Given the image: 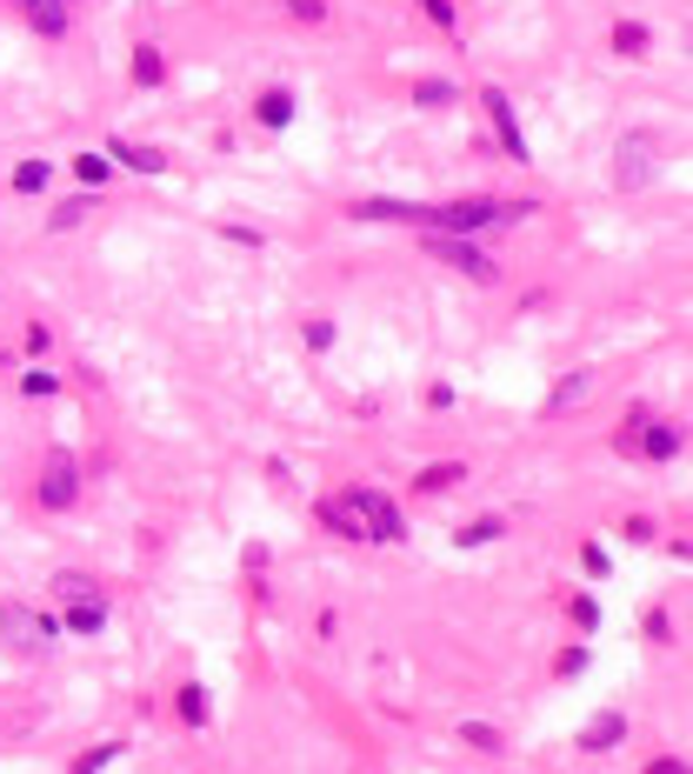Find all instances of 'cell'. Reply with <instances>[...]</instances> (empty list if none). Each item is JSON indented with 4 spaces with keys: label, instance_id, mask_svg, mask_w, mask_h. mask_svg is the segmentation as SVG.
<instances>
[{
    "label": "cell",
    "instance_id": "obj_1",
    "mask_svg": "<svg viewBox=\"0 0 693 774\" xmlns=\"http://www.w3.org/2000/svg\"><path fill=\"white\" fill-rule=\"evenodd\" d=\"M654 180H661V134L627 127V134L614 140V187H621V194H647Z\"/></svg>",
    "mask_w": 693,
    "mask_h": 774
},
{
    "label": "cell",
    "instance_id": "obj_2",
    "mask_svg": "<svg viewBox=\"0 0 693 774\" xmlns=\"http://www.w3.org/2000/svg\"><path fill=\"white\" fill-rule=\"evenodd\" d=\"M427 254H434V261H447V267H454V274H467V281H487V287L501 281V261H494L487 247H474L467 234H427Z\"/></svg>",
    "mask_w": 693,
    "mask_h": 774
},
{
    "label": "cell",
    "instance_id": "obj_3",
    "mask_svg": "<svg viewBox=\"0 0 693 774\" xmlns=\"http://www.w3.org/2000/svg\"><path fill=\"white\" fill-rule=\"evenodd\" d=\"M681 441H687V434H681L674 421H654V414H627V434H621V448L641 454V461H674Z\"/></svg>",
    "mask_w": 693,
    "mask_h": 774
},
{
    "label": "cell",
    "instance_id": "obj_4",
    "mask_svg": "<svg viewBox=\"0 0 693 774\" xmlns=\"http://www.w3.org/2000/svg\"><path fill=\"white\" fill-rule=\"evenodd\" d=\"M481 227H501V200L487 194H474V200H447V207H434V221H427V234H481Z\"/></svg>",
    "mask_w": 693,
    "mask_h": 774
},
{
    "label": "cell",
    "instance_id": "obj_5",
    "mask_svg": "<svg viewBox=\"0 0 693 774\" xmlns=\"http://www.w3.org/2000/svg\"><path fill=\"white\" fill-rule=\"evenodd\" d=\"M0 635H7L13 648H27V655H40V648H53V641H60V621H47V615H33L27 601H7V608H0Z\"/></svg>",
    "mask_w": 693,
    "mask_h": 774
},
{
    "label": "cell",
    "instance_id": "obj_6",
    "mask_svg": "<svg viewBox=\"0 0 693 774\" xmlns=\"http://www.w3.org/2000/svg\"><path fill=\"white\" fill-rule=\"evenodd\" d=\"M347 501L360 508V521H367V541H407V521H400V508L387 501V494H374V488H347Z\"/></svg>",
    "mask_w": 693,
    "mask_h": 774
},
{
    "label": "cell",
    "instance_id": "obj_7",
    "mask_svg": "<svg viewBox=\"0 0 693 774\" xmlns=\"http://www.w3.org/2000/svg\"><path fill=\"white\" fill-rule=\"evenodd\" d=\"M80 501V468L67 461V454H47V468H40V508H73Z\"/></svg>",
    "mask_w": 693,
    "mask_h": 774
},
{
    "label": "cell",
    "instance_id": "obj_8",
    "mask_svg": "<svg viewBox=\"0 0 693 774\" xmlns=\"http://www.w3.org/2000/svg\"><path fill=\"white\" fill-rule=\"evenodd\" d=\"M594 394H601V374H594V368H574V374H567V381H561V388H554V394L541 401V414H547V421H561V414L587 408Z\"/></svg>",
    "mask_w": 693,
    "mask_h": 774
},
{
    "label": "cell",
    "instance_id": "obj_9",
    "mask_svg": "<svg viewBox=\"0 0 693 774\" xmlns=\"http://www.w3.org/2000/svg\"><path fill=\"white\" fill-rule=\"evenodd\" d=\"M481 107H487V120H494V134H501V147H507V160H527V134H521V120H514V100H507L501 87H487Z\"/></svg>",
    "mask_w": 693,
    "mask_h": 774
},
{
    "label": "cell",
    "instance_id": "obj_10",
    "mask_svg": "<svg viewBox=\"0 0 693 774\" xmlns=\"http://www.w3.org/2000/svg\"><path fill=\"white\" fill-rule=\"evenodd\" d=\"M354 221H400V227H427L434 221V207L427 200H354Z\"/></svg>",
    "mask_w": 693,
    "mask_h": 774
},
{
    "label": "cell",
    "instance_id": "obj_11",
    "mask_svg": "<svg viewBox=\"0 0 693 774\" xmlns=\"http://www.w3.org/2000/svg\"><path fill=\"white\" fill-rule=\"evenodd\" d=\"M314 515H320V528H327V535H340V541H367V521H360V508H354L347 494H334V501L320 494V508H314Z\"/></svg>",
    "mask_w": 693,
    "mask_h": 774
},
{
    "label": "cell",
    "instance_id": "obj_12",
    "mask_svg": "<svg viewBox=\"0 0 693 774\" xmlns=\"http://www.w3.org/2000/svg\"><path fill=\"white\" fill-rule=\"evenodd\" d=\"M107 628V601L100 595H87V601H60V635H100Z\"/></svg>",
    "mask_w": 693,
    "mask_h": 774
},
{
    "label": "cell",
    "instance_id": "obj_13",
    "mask_svg": "<svg viewBox=\"0 0 693 774\" xmlns=\"http://www.w3.org/2000/svg\"><path fill=\"white\" fill-rule=\"evenodd\" d=\"M621 742H627V715H621V708H601V715L581 728V748H587V755H607V748H621Z\"/></svg>",
    "mask_w": 693,
    "mask_h": 774
},
{
    "label": "cell",
    "instance_id": "obj_14",
    "mask_svg": "<svg viewBox=\"0 0 693 774\" xmlns=\"http://www.w3.org/2000/svg\"><path fill=\"white\" fill-rule=\"evenodd\" d=\"M100 154H107L113 167H133V174H167V154H160V147H133V140H120V134H113Z\"/></svg>",
    "mask_w": 693,
    "mask_h": 774
},
{
    "label": "cell",
    "instance_id": "obj_15",
    "mask_svg": "<svg viewBox=\"0 0 693 774\" xmlns=\"http://www.w3.org/2000/svg\"><path fill=\"white\" fill-rule=\"evenodd\" d=\"M461 481H467V461H434V468L414 474V494H420V501H440V494H454Z\"/></svg>",
    "mask_w": 693,
    "mask_h": 774
},
{
    "label": "cell",
    "instance_id": "obj_16",
    "mask_svg": "<svg viewBox=\"0 0 693 774\" xmlns=\"http://www.w3.org/2000/svg\"><path fill=\"white\" fill-rule=\"evenodd\" d=\"M20 13H27V27H33V33H40V40H67V27H73V20H67V7H60V0H27V7H20Z\"/></svg>",
    "mask_w": 693,
    "mask_h": 774
},
{
    "label": "cell",
    "instance_id": "obj_17",
    "mask_svg": "<svg viewBox=\"0 0 693 774\" xmlns=\"http://www.w3.org/2000/svg\"><path fill=\"white\" fill-rule=\"evenodd\" d=\"M614 53L621 60H647L654 53V27L647 20H614Z\"/></svg>",
    "mask_w": 693,
    "mask_h": 774
},
{
    "label": "cell",
    "instance_id": "obj_18",
    "mask_svg": "<svg viewBox=\"0 0 693 774\" xmlns=\"http://www.w3.org/2000/svg\"><path fill=\"white\" fill-rule=\"evenodd\" d=\"M174 715H180L187 728H207V715H214L207 688H200V682H180V695H174Z\"/></svg>",
    "mask_w": 693,
    "mask_h": 774
},
{
    "label": "cell",
    "instance_id": "obj_19",
    "mask_svg": "<svg viewBox=\"0 0 693 774\" xmlns=\"http://www.w3.org/2000/svg\"><path fill=\"white\" fill-rule=\"evenodd\" d=\"M160 80H167V53L154 40H140L133 47V87H160Z\"/></svg>",
    "mask_w": 693,
    "mask_h": 774
},
{
    "label": "cell",
    "instance_id": "obj_20",
    "mask_svg": "<svg viewBox=\"0 0 693 774\" xmlns=\"http://www.w3.org/2000/svg\"><path fill=\"white\" fill-rule=\"evenodd\" d=\"M254 120H260V127H287V120H294V94H287V87H267V94L254 100Z\"/></svg>",
    "mask_w": 693,
    "mask_h": 774
},
{
    "label": "cell",
    "instance_id": "obj_21",
    "mask_svg": "<svg viewBox=\"0 0 693 774\" xmlns=\"http://www.w3.org/2000/svg\"><path fill=\"white\" fill-rule=\"evenodd\" d=\"M67 167H73V180H80V187H107V180H113V160H107V154H93V147H87V154H73Z\"/></svg>",
    "mask_w": 693,
    "mask_h": 774
},
{
    "label": "cell",
    "instance_id": "obj_22",
    "mask_svg": "<svg viewBox=\"0 0 693 774\" xmlns=\"http://www.w3.org/2000/svg\"><path fill=\"white\" fill-rule=\"evenodd\" d=\"M87 214H93V187H87V194H73V200H60V207L47 214V227H53V234H67V227H80Z\"/></svg>",
    "mask_w": 693,
    "mask_h": 774
},
{
    "label": "cell",
    "instance_id": "obj_23",
    "mask_svg": "<svg viewBox=\"0 0 693 774\" xmlns=\"http://www.w3.org/2000/svg\"><path fill=\"white\" fill-rule=\"evenodd\" d=\"M461 742L481 748V755H501V748H507V735H501L494 722H461Z\"/></svg>",
    "mask_w": 693,
    "mask_h": 774
},
{
    "label": "cell",
    "instance_id": "obj_24",
    "mask_svg": "<svg viewBox=\"0 0 693 774\" xmlns=\"http://www.w3.org/2000/svg\"><path fill=\"white\" fill-rule=\"evenodd\" d=\"M47 180H53V160H20L13 167V194H40Z\"/></svg>",
    "mask_w": 693,
    "mask_h": 774
},
{
    "label": "cell",
    "instance_id": "obj_25",
    "mask_svg": "<svg viewBox=\"0 0 693 774\" xmlns=\"http://www.w3.org/2000/svg\"><path fill=\"white\" fill-rule=\"evenodd\" d=\"M20 394H27V401H53V394H60V374H53V368H27V374H20Z\"/></svg>",
    "mask_w": 693,
    "mask_h": 774
},
{
    "label": "cell",
    "instance_id": "obj_26",
    "mask_svg": "<svg viewBox=\"0 0 693 774\" xmlns=\"http://www.w3.org/2000/svg\"><path fill=\"white\" fill-rule=\"evenodd\" d=\"M113 762H120V742H93V748H87L67 774H100V768H113Z\"/></svg>",
    "mask_w": 693,
    "mask_h": 774
},
{
    "label": "cell",
    "instance_id": "obj_27",
    "mask_svg": "<svg viewBox=\"0 0 693 774\" xmlns=\"http://www.w3.org/2000/svg\"><path fill=\"white\" fill-rule=\"evenodd\" d=\"M454 100H461L454 80H420V87H414V107H454Z\"/></svg>",
    "mask_w": 693,
    "mask_h": 774
},
{
    "label": "cell",
    "instance_id": "obj_28",
    "mask_svg": "<svg viewBox=\"0 0 693 774\" xmlns=\"http://www.w3.org/2000/svg\"><path fill=\"white\" fill-rule=\"evenodd\" d=\"M501 535H507V528H501L494 515H481V521H467V528H461L454 541H461V548H481V541H501Z\"/></svg>",
    "mask_w": 693,
    "mask_h": 774
},
{
    "label": "cell",
    "instance_id": "obj_29",
    "mask_svg": "<svg viewBox=\"0 0 693 774\" xmlns=\"http://www.w3.org/2000/svg\"><path fill=\"white\" fill-rule=\"evenodd\" d=\"M53 595L60 601H87V595H100V581L93 575H53Z\"/></svg>",
    "mask_w": 693,
    "mask_h": 774
},
{
    "label": "cell",
    "instance_id": "obj_30",
    "mask_svg": "<svg viewBox=\"0 0 693 774\" xmlns=\"http://www.w3.org/2000/svg\"><path fill=\"white\" fill-rule=\"evenodd\" d=\"M587 662H594V648H587V641H574V648H561L554 675H561V682H574V675H587Z\"/></svg>",
    "mask_w": 693,
    "mask_h": 774
},
{
    "label": "cell",
    "instance_id": "obj_31",
    "mask_svg": "<svg viewBox=\"0 0 693 774\" xmlns=\"http://www.w3.org/2000/svg\"><path fill=\"white\" fill-rule=\"evenodd\" d=\"M300 334H307V347H314V354H327V347H334V321H327V314H314Z\"/></svg>",
    "mask_w": 693,
    "mask_h": 774
},
{
    "label": "cell",
    "instance_id": "obj_32",
    "mask_svg": "<svg viewBox=\"0 0 693 774\" xmlns=\"http://www.w3.org/2000/svg\"><path fill=\"white\" fill-rule=\"evenodd\" d=\"M574 628H587V635L601 628V601H594V595H581V601H574Z\"/></svg>",
    "mask_w": 693,
    "mask_h": 774
},
{
    "label": "cell",
    "instance_id": "obj_33",
    "mask_svg": "<svg viewBox=\"0 0 693 774\" xmlns=\"http://www.w3.org/2000/svg\"><path fill=\"white\" fill-rule=\"evenodd\" d=\"M641 628H647V641H661V648H667V641H674V621H667V615H661V608H654V615H641Z\"/></svg>",
    "mask_w": 693,
    "mask_h": 774
},
{
    "label": "cell",
    "instance_id": "obj_34",
    "mask_svg": "<svg viewBox=\"0 0 693 774\" xmlns=\"http://www.w3.org/2000/svg\"><path fill=\"white\" fill-rule=\"evenodd\" d=\"M287 13L307 20V27H320V20H327V0H287Z\"/></svg>",
    "mask_w": 693,
    "mask_h": 774
},
{
    "label": "cell",
    "instance_id": "obj_35",
    "mask_svg": "<svg viewBox=\"0 0 693 774\" xmlns=\"http://www.w3.org/2000/svg\"><path fill=\"white\" fill-rule=\"evenodd\" d=\"M420 7H427L434 27H454V0H420Z\"/></svg>",
    "mask_w": 693,
    "mask_h": 774
},
{
    "label": "cell",
    "instance_id": "obj_36",
    "mask_svg": "<svg viewBox=\"0 0 693 774\" xmlns=\"http://www.w3.org/2000/svg\"><path fill=\"white\" fill-rule=\"evenodd\" d=\"M654 535H661V528H654V521H641V515H634V521H627V541H641V548H647V541H654Z\"/></svg>",
    "mask_w": 693,
    "mask_h": 774
},
{
    "label": "cell",
    "instance_id": "obj_37",
    "mask_svg": "<svg viewBox=\"0 0 693 774\" xmlns=\"http://www.w3.org/2000/svg\"><path fill=\"white\" fill-rule=\"evenodd\" d=\"M647 774H687V762H681V755H661V762H647Z\"/></svg>",
    "mask_w": 693,
    "mask_h": 774
},
{
    "label": "cell",
    "instance_id": "obj_38",
    "mask_svg": "<svg viewBox=\"0 0 693 774\" xmlns=\"http://www.w3.org/2000/svg\"><path fill=\"white\" fill-rule=\"evenodd\" d=\"M0 374H7V354H0Z\"/></svg>",
    "mask_w": 693,
    "mask_h": 774
},
{
    "label": "cell",
    "instance_id": "obj_39",
    "mask_svg": "<svg viewBox=\"0 0 693 774\" xmlns=\"http://www.w3.org/2000/svg\"><path fill=\"white\" fill-rule=\"evenodd\" d=\"M13 7H27V0H13Z\"/></svg>",
    "mask_w": 693,
    "mask_h": 774
},
{
    "label": "cell",
    "instance_id": "obj_40",
    "mask_svg": "<svg viewBox=\"0 0 693 774\" xmlns=\"http://www.w3.org/2000/svg\"><path fill=\"white\" fill-rule=\"evenodd\" d=\"M60 7H67V0H60Z\"/></svg>",
    "mask_w": 693,
    "mask_h": 774
}]
</instances>
